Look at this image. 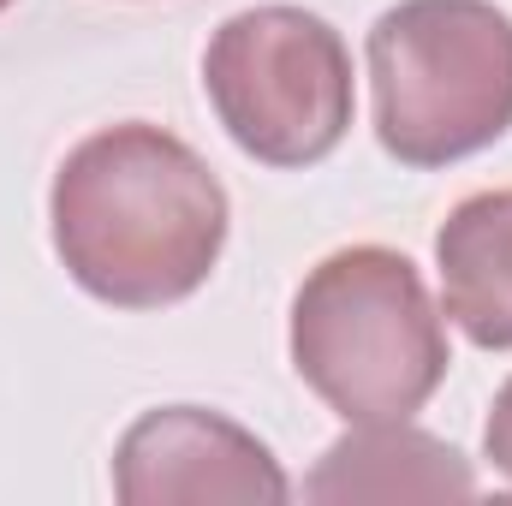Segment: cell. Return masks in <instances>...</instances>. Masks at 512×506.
Segmentation results:
<instances>
[{
	"mask_svg": "<svg viewBox=\"0 0 512 506\" xmlns=\"http://www.w3.org/2000/svg\"><path fill=\"white\" fill-rule=\"evenodd\" d=\"M6 6H12V0H0V12H6Z\"/></svg>",
	"mask_w": 512,
	"mask_h": 506,
	"instance_id": "cell-9",
	"label": "cell"
},
{
	"mask_svg": "<svg viewBox=\"0 0 512 506\" xmlns=\"http://www.w3.org/2000/svg\"><path fill=\"white\" fill-rule=\"evenodd\" d=\"M203 90L227 137L262 167H316L352 131L346 36L304 6L233 12L203 48Z\"/></svg>",
	"mask_w": 512,
	"mask_h": 506,
	"instance_id": "cell-4",
	"label": "cell"
},
{
	"mask_svg": "<svg viewBox=\"0 0 512 506\" xmlns=\"http://www.w3.org/2000/svg\"><path fill=\"white\" fill-rule=\"evenodd\" d=\"M376 137L399 167H453L512 131V18L495 0H399L370 30Z\"/></svg>",
	"mask_w": 512,
	"mask_h": 506,
	"instance_id": "cell-3",
	"label": "cell"
},
{
	"mask_svg": "<svg viewBox=\"0 0 512 506\" xmlns=\"http://www.w3.org/2000/svg\"><path fill=\"white\" fill-rule=\"evenodd\" d=\"M447 322L387 245L322 256L292 298V370L346 423H405L447 381Z\"/></svg>",
	"mask_w": 512,
	"mask_h": 506,
	"instance_id": "cell-2",
	"label": "cell"
},
{
	"mask_svg": "<svg viewBox=\"0 0 512 506\" xmlns=\"http://www.w3.org/2000/svg\"><path fill=\"white\" fill-rule=\"evenodd\" d=\"M227 221L233 209L215 167L185 137L143 120L84 137L48 191L54 256L114 310L191 298L227 251Z\"/></svg>",
	"mask_w": 512,
	"mask_h": 506,
	"instance_id": "cell-1",
	"label": "cell"
},
{
	"mask_svg": "<svg viewBox=\"0 0 512 506\" xmlns=\"http://www.w3.org/2000/svg\"><path fill=\"white\" fill-rule=\"evenodd\" d=\"M435 268L453 328L483 352H512V185L465 197L441 221Z\"/></svg>",
	"mask_w": 512,
	"mask_h": 506,
	"instance_id": "cell-7",
	"label": "cell"
},
{
	"mask_svg": "<svg viewBox=\"0 0 512 506\" xmlns=\"http://www.w3.org/2000/svg\"><path fill=\"white\" fill-rule=\"evenodd\" d=\"M483 453H489V465H495V471L512 483V376H507V387L495 393V405H489V423H483Z\"/></svg>",
	"mask_w": 512,
	"mask_h": 506,
	"instance_id": "cell-8",
	"label": "cell"
},
{
	"mask_svg": "<svg viewBox=\"0 0 512 506\" xmlns=\"http://www.w3.org/2000/svg\"><path fill=\"white\" fill-rule=\"evenodd\" d=\"M114 495L126 506H280L292 483L245 423L203 405H161L126 429L114 453Z\"/></svg>",
	"mask_w": 512,
	"mask_h": 506,
	"instance_id": "cell-5",
	"label": "cell"
},
{
	"mask_svg": "<svg viewBox=\"0 0 512 506\" xmlns=\"http://www.w3.org/2000/svg\"><path fill=\"white\" fill-rule=\"evenodd\" d=\"M477 477L459 447L411 423H352L304 477V501H471Z\"/></svg>",
	"mask_w": 512,
	"mask_h": 506,
	"instance_id": "cell-6",
	"label": "cell"
}]
</instances>
